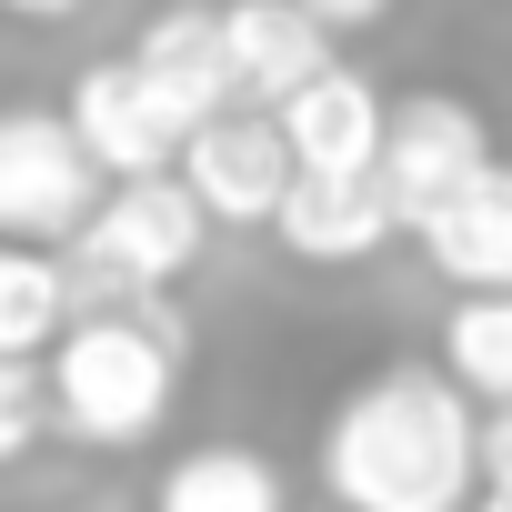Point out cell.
<instances>
[{"label":"cell","mask_w":512,"mask_h":512,"mask_svg":"<svg viewBox=\"0 0 512 512\" xmlns=\"http://www.w3.org/2000/svg\"><path fill=\"white\" fill-rule=\"evenodd\" d=\"M472 512H512V482H482V492H472Z\"/></svg>","instance_id":"20"},{"label":"cell","mask_w":512,"mask_h":512,"mask_svg":"<svg viewBox=\"0 0 512 512\" xmlns=\"http://www.w3.org/2000/svg\"><path fill=\"white\" fill-rule=\"evenodd\" d=\"M482 482H512V402L482 412Z\"/></svg>","instance_id":"17"},{"label":"cell","mask_w":512,"mask_h":512,"mask_svg":"<svg viewBox=\"0 0 512 512\" xmlns=\"http://www.w3.org/2000/svg\"><path fill=\"white\" fill-rule=\"evenodd\" d=\"M41 382H51L61 432H81V442H101V452L151 442V432L171 422V402H181V322L161 312V292L101 302V312L61 322Z\"/></svg>","instance_id":"2"},{"label":"cell","mask_w":512,"mask_h":512,"mask_svg":"<svg viewBox=\"0 0 512 512\" xmlns=\"http://www.w3.org/2000/svg\"><path fill=\"white\" fill-rule=\"evenodd\" d=\"M101 211V161L81 151L71 111H0V241H41L71 251V231Z\"/></svg>","instance_id":"4"},{"label":"cell","mask_w":512,"mask_h":512,"mask_svg":"<svg viewBox=\"0 0 512 512\" xmlns=\"http://www.w3.org/2000/svg\"><path fill=\"white\" fill-rule=\"evenodd\" d=\"M332 512H342V502H332Z\"/></svg>","instance_id":"21"},{"label":"cell","mask_w":512,"mask_h":512,"mask_svg":"<svg viewBox=\"0 0 512 512\" xmlns=\"http://www.w3.org/2000/svg\"><path fill=\"white\" fill-rule=\"evenodd\" d=\"M0 11H21V21H71L81 0H0Z\"/></svg>","instance_id":"19"},{"label":"cell","mask_w":512,"mask_h":512,"mask_svg":"<svg viewBox=\"0 0 512 512\" xmlns=\"http://www.w3.org/2000/svg\"><path fill=\"white\" fill-rule=\"evenodd\" d=\"M322 482L342 512H462L482 492V412L442 362H382L322 422Z\"/></svg>","instance_id":"1"},{"label":"cell","mask_w":512,"mask_h":512,"mask_svg":"<svg viewBox=\"0 0 512 512\" xmlns=\"http://www.w3.org/2000/svg\"><path fill=\"white\" fill-rule=\"evenodd\" d=\"M71 131H81V151L101 161V181L171 171L181 141H191V121L161 101V81H151L131 51H121V61H91V71L71 81Z\"/></svg>","instance_id":"7"},{"label":"cell","mask_w":512,"mask_h":512,"mask_svg":"<svg viewBox=\"0 0 512 512\" xmlns=\"http://www.w3.org/2000/svg\"><path fill=\"white\" fill-rule=\"evenodd\" d=\"M482 161H492V131H482V111H472L462 91H412V101L382 111V161H372V171H382L402 231H412L442 191H462Z\"/></svg>","instance_id":"6"},{"label":"cell","mask_w":512,"mask_h":512,"mask_svg":"<svg viewBox=\"0 0 512 512\" xmlns=\"http://www.w3.org/2000/svg\"><path fill=\"white\" fill-rule=\"evenodd\" d=\"M221 51H231V101L272 111V101H292L332 61V21H312L302 0H231L221 11Z\"/></svg>","instance_id":"10"},{"label":"cell","mask_w":512,"mask_h":512,"mask_svg":"<svg viewBox=\"0 0 512 512\" xmlns=\"http://www.w3.org/2000/svg\"><path fill=\"white\" fill-rule=\"evenodd\" d=\"M412 241H422V262H432L442 282H462V292H512V161H482L462 191H442V201L412 221Z\"/></svg>","instance_id":"9"},{"label":"cell","mask_w":512,"mask_h":512,"mask_svg":"<svg viewBox=\"0 0 512 512\" xmlns=\"http://www.w3.org/2000/svg\"><path fill=\"white\" fill-rule=\"evenodd\" d=\"M382 91L352 71V61H322L292 101H272V121H282V141H292V161L302 171H372L382 161Z\"/></svg>","instance_id":"11"},{"label":"cell","mask_w":512,"mask_h":512,"mask_svg":"<svg viewBox=\"0 0 512 512\" xmlns=\"http://www.w3.org/2000/svg\"><path fill=\"white\" fill-rule=\"evenodd\" d=\"M71 322V262H51L41 241H0V352H51Z\"/></svg>","instance_id":"14"},{"label":"cell","mask_w":512,"mask_h":512,"mask_svg":"<svg viewBox=\"0 0 512 512\" xmlns=\"http://www.w3.org/2000/svg\"><path fill=\"white\" fill-rule=\"evenodd\" d=\"M392 231H402V211H392L382 171H302V161H292V191H282V211H272V241L292 251V262L352 272V262H372Z\"/></svg>","instance_id":"8"},{"label":"cell","mask_w":512,"mask_h":512,"mask_svg":"<svg viewBox=\"0 0 512 512\" xmlns=\"http://www.w3.org/2000/svg\"><path fill=\"white\" fill-rule=\"evenodd\" d=\"M211 241V211L181 171H131L101 191V211L71 231V302H141L181 282Z\"/></svg>","instance_id":"3"},{"label":"cell","mask_w":512,"mask_h":512,"mask_svg":"<svg viewBox=\"0 0 512 512\" xmlns=\"http://www.w3.org/2000/svg\"><path fill=\"white\" fill-rule=\"evenodd\" d=\"M131 61L161 81V101H171L181 121H211V111H231V51H221V11H161V21L131 41Z\"/></svg>","instance_id":"12"},{"label":"cell","mask_w":512,"mask_h":512,"mask_svg":"<svg viewBox=\"0 0 512 512\" xmlns=\"http://www.w3.org/2000/svg\"><path fill=\"white\" fill-rule=\"evenodd\" d=\"M302 11H312V21H332V31H362V21H382V11H392V0H302Z\"/></svg>","instance_id":"18"},{"label":"cell","mask_w":512,"mask_h":512,"mask_svg":"<svg viewBox=\"0 0 512 512\" xmlns=\"http://www.w3.org/2000/svg\"><path fill=\"white\" fill-rule=\"evenodd\" d=\"M171 171L201 191V211H211L221 231H272V211H282V191H292V141H282L272 111L231 101V111L191 121V141H181Z\"/></svg>","instance_id":"5"},{"label":"cell","mask_w":512,"mask_h":512,"mask_svg":"<svg viewBox=\"0 0 512 512\" xmlns=\"http://www.w3.org/2000/svg\"><path fill=\"white\" fill-rule=\"evenodd\" d=\"M151 512H282V472L251 452V442H201L161 472Z\"/></svg>","instance_id":"13"},{"label":"cell","mask_w":512,"mask_h":512,"mask_svg":"<svg viewBox=\"0 0 512 512\" xmlns=\"http://www.w3.org/2000/svg\"><path fill=\"white\" fill-rule=\"evenodd\" d=\"M442 372H452L482 412L512 402V292H472V302L442 312Z\"/></svg>","instance_id":"15"},{"label":"cell","mask_w":512,"mask_h":512,"mask_svg":"<svg viewBox=\"0 0 512 512\" xmlns=\"http://www.w3.org/2000/svg\"><path fill=\"white\" fill-rule=\"evenodd\" d=\"M41 422H51L41 362H31V352H0V462H21V452L41 442Z\"/></svg>","instance_id":"16"}]
</instances>
